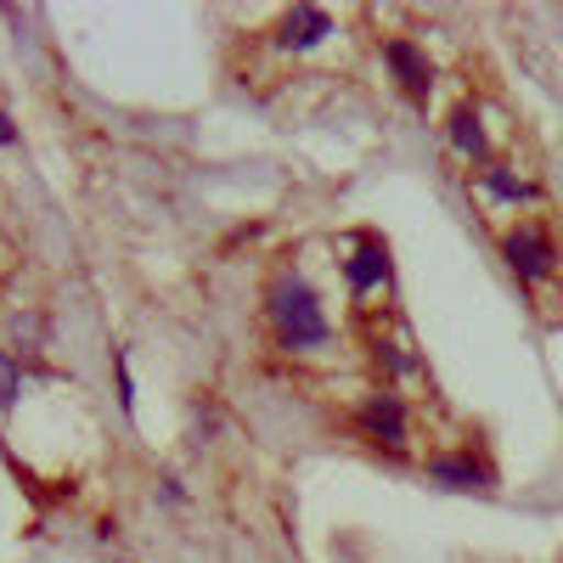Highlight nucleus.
I'll return each instance as SVG.
<instances>
[{
  "instance_id": "obj_1",
  "label": "nucleus",
  "mask_w": 563,
  "mask_h": 563,
  "mask_svg": "<svg viewBox=\"0 0 563 563\" xmlns=\"http://www.w3.org/2000/svg\"><path fill=\"white\" fill-rule=\"evenodd\" d=\"M271 321H276V333L288 350H316L327 344V316L316 305V294L305 288L299 276H282L276 288H271Z\"/></svg>"
},
{
  "instance_id": "obj_2",
  "label": "nucleus",
  "mask_w": 563,
  "mask_h": 563,
  "mask_svg": "<svg viewBox=\"0 0 563 563\" xmlns=\"http://www.w3.org/2000/svg\"><path fill=\"white\" fill-rule=\"evenodd\" d=\"M501 254H507V265H512V276H519V282H541V276L558 265V249H552V238H547L541 225H519V231H507Z\"/></svg>"
},
{
  "instance_id": "obj_3",
  "label": "nucleus",
  "mask_w": 563,
  "mask_h": 563,
  "mask_svg": "<svg viewBox=\"0 0 563 563\" xmlns=\"http://www.w3.org/2000/svg\"><path fill=\"white\" fill-rule=\"evenodd\" d=\"M355 429L366 440L389 445V451H406V406H400V395H366L355 406Z\"/></svg>"
},
{
  "instance_id": "obj_4",
  "label": "nucleus",
  "mask_w": 563,
  "mask_h": 563,
  "mask_svg": "<svg viewBox=\"0 0 563 563\" xmlns=\"http://www.w3.org/2000/svg\"><path fill=\"white\" fill-rule=\"evenodd\" d=\"M327 34H333V18H327L321 7H294L276 29V45L282 52H310V45H321Z\"/></svg>"
},
{
  "instance_id": "obj_5",
  "label": "nucleus",
  "mask_w": 563,
  "mask_h": 563,
  "mask_svg": "<svg viewBox=\"0 0 563 563\" xmlns=\"http://www.w3.org/2000/svg\"><path fill=\"white\" fill-rule=\"evenodd\" d=\"M344 276H350V294H355V299L372 294L378 282H389V249H384L378 238H361L355 254L344 260Z\"/></svg>"
},
{
  "instance_id": "obj_6",
  "label": "nucleus",
  "mask_w": 563,
  "mask_h": 563,
  "mask_svg": "<svg viewBox=\"0 0 563 563\" xmlns=\"http://www.w3.org/2000/svg\"><path fill=\"white\" fill-rule=\"evenodd\" d=\"M384 63L395 68V79L406 85V97H429V85H434V63L417 52L411 40H389L384 45Z\"/></svg>"
},
{
  "instance_id": "obj_7",
  "label": "nucleus",
  "mask_w": 563,
  "mask_h": 563,
  "mask_svg": "<svg viewBox=\"0 0 563 563\" xmlns=\"http://www.w3.org/2000/svg\"><path fill=\"white\" fill-rule=\"evenodd\" d=\"M429 474H434L440 485H451V490H485V485H490V474H485L479 462H467V456H440Z\"/></svg>"
},
{
  "instance_id": "obj_8",
  "label": "nucleus",
  "mask_w": 563,
  "mask_h": 563,
  "mask_svg": "<svg viewBox=\"0 0 563 563\" xmlns=\"http://www.w3.org/2000/svg\"><path fill=\"white\" fill-rule=\"evenodd\" d=\"M451 141H456V153H467V158L485 153V130H479V113L474 108H456L451 113Z\"/></svg>"
},
{
  "instance_id": "obj_9",
  "label": "nucleus",
  "mask_w": 563,
  "mask_h": 563,
  "mask_svg": "<svg viewBox=\"0 0 563 563\" xmlns=\"http://www.w3.org/2000/svg\"><path fill=\"white\" fill-rule=\"evenodd\" d=\"M485 192L501 198V203H519V198H530V186H525V180H512L507 169H485Z\"/></svg>"
},
{
  "instance_id": "obj_10",
  "label": "nucleus",
  "mask_w": 563,
  "mask_h": 563,
  "mask_svg": "<svg viewBox=\"0 0 563 563\" xmlns=\"http://www.w3.org/2000/svg\"><path fill=\"white\" fill-rule=\"evenodd\" d=\"M18 395H23V372H18L12 355H0V411H7Z\"/></svg>"
}]
</instances>
